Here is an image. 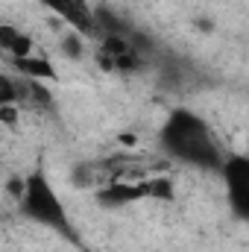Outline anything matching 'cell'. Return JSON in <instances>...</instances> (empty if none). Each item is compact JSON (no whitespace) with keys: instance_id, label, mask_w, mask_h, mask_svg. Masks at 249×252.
<instances>
[{"instance_id":"6da1fadb","label":"cell","mask_w":249,"mask_h":252,"mask_svg":"<svg viewBox=\"0 0 249 252\" xmlns=\"http://www.w3.org/2000/svg\"><path fill=\"white\" fill-rule=\"evenodd\" d=\"M158 147L167 158L205 173H220L226 158V150L217 141L211 124L190 109H173L164 118L158 129Z\"/></svg>"},{"instance_id":"7a4b0ae2","label":"cell","mask_w":249,"mask_h":252,"mask_svg":"<svg viewBox=\"0 0 249 252\" xmlns=\"http://www.w3.org/2000/svg\"><path fill=\"white\" fill-rule=\"evenodd\" d=\"M18 208L27 220L62 235L70 244H76V229L70 223V214H67L59 190L53 188V182L44 170L27 173V179L21 182V190H18Z\"/></svg>"},{"instance_id":"3957f363","label":"cell","mask_w":249,"mask_h":252,"mask_svg":"<svg viewBox=\"0 0 249 252\" xmlns=\"http://www.w3.org/2000/svg\"><path fill=\"white\" fill-rule=\"evenodd\" d=\"M223 185H226V202L235 220H249V158L244 153H229L220 167Z\"/></svg>"},{"instance_id":"277c9868","label":"cell","mask_w":249,"mask_h":252,"mask_svg":"<svg viewBox=\"0 0 249 252\" xmlns=\"http://www.w3.org/2000/svg\"><path fill=\"white\" fill-rule=\"evenodd\" d=\"M53 18H59L64 27L82 38H97V21H94V3L91 0H38Z\"/></svg>"},{"instance_id":"5b68a950","label":"cell","mask_w":249,"mask_h":252,"mask_svg":"<svg viewBox=\"0 0 249 252\" xmlns=\"http://www.w3.org/2000/svg\"><path fill=\"white\" fill-rule=\"evenodd\" d=\"M141 199H150V179H112L97 190V205L103 208H124Z\"/></svg>"},{"instance_id":"8992f818","label":"cell","mask_w":249,"mask_h":252,"mask_svg":"<svg viewBox=\"0 0 249 252\" xmlns=\"http://www.w3.org/2000/svg\"><path fill=\"white\" fill-rule=\"evenodd\" d=\"M9 67H12V73H18L24 79H35V82L59 79L56 64L50 62V56H44V50H38L32 56H21V59H9Z\"/></svg>"},{"instance_id":"52a82bcc","label":"cell","mask_w":249,"mask_h":252,"mask_svg":"<svg viewBox=\"0 0 249 252\" xmlns=\"http://www.w3.org/2000/svg\"><path fill=\"white\" fill-rule=\"evenodd\" d=\"M0 53L9 59H21V56H32L38 53L35 41L15 24H0Z\"/></svg>"},{"instance_id":"ba28073f","label":"cell","mask_w":249,"mask_h":252,"mask_svg":"<svg viewBox=\"0 0 249 252\" xmlns=\"http://www.w3.org/2000/svg\"><path fill=\"white\" fill-rule=\"evenodd\" d=\"M24 91H27V79L12 73V70H0V109L3 106H15L24 109Z\"/></svg>"},{"instance_id":"9c48e42d","label":"cell","mask_w":249,"mask_h":252,"mask_svg":"<svg viewBox=\"0 0 249 252\" xmlns=\"http://www.w3.org/2000/svg\"><path fill=\"white\" fill-rule=\"evenodd\" d=\"M59 53H62L64 59H82L85 56V38L82 35H76V32H64L62 41H59Z\"/></svg>"},{"instance_id":"30bf717a","label":"cell","mask_w":249,"mask_h":252,"mask_svg":"<svg viewBox=\"0 0 249 252\" xmlns=\"http://www.w3.org/2000/svg\"><path fill=\"white\" fill-rule=\"evenodd\" d=\"M0 121L3 124H18V109L15 106H3L0 109Z\"/></svg>"}]
</instances>
